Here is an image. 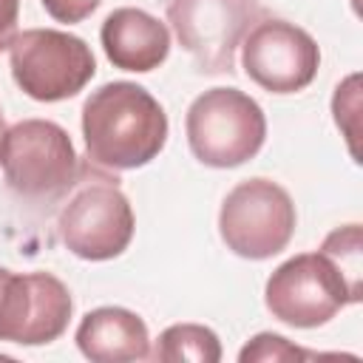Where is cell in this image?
I'll return each mask as SVG.
<instances>
[{"label": "cell", "instance_id": "6da1fadb", "mask_svg": "<svg viewBox=\"0 0 363 363\" xmlns=\"http://www.w3.org/2000/svg\"><path fill=\"white\" fill-rule=\"evenodd\" d=\"M85 153L105 170H136L153 162L167 142V116L159 99L136 82H105L82 105Z\"/></svg>", "mask_w": 363, "mask_h": 363}, {"label": "cell", "instance_id": "7a4b0ae2", "mask_svg": "<svg viewBox=\"0 0 363 363\" xmlns=\"http://www.w3.org/2000/svg\"><path fill=\"white\" fill-rule=\"evenodd\" d=\"M0 167L6 184L34 201L60 199L79 176L68 130L48 119H23L6 128L0 136Z\"/></svg>", "mask_w": 363, "mask_h": 363}, {"label": "cell", "instance_id": "3957f363", "mask_svg": "<svg viewBox=\"0 0 363 363\" xmlns=\"http://www.w3.org/2000/svg\"><path fill=\"white\" fill-rule=\"evenodd\" d=\"M193 156L207 167H238L267 139L261 105L238 88H210L193 99L184 119Z\"/></svg>", "mask_w": 363, "mask_h": 363}, {"label": "cell", "instance_id": "277c9868", "mask_svg": "<svg viewBox=\"0 0 363 363\" xmlns=\"http://www.w3.org/2000/svg\"><path fill=\"white\" fill-rule=\"evenodd\" d=\"M360 295L363 289L354 286L320 250L284 261L264 286V301L272 318L298 329L323 326L343 306L357 303Z\"/></svg>", "mask_w": 363, "mask_h": 363}, {"label": "cell", "instance_id": "5b68a950", "mask_svg": "<svg viewBox=\"0 0 363 363\" xmlns=\"http://www.w3.org/2000/svg\"><path fill=\"white\" fill-rule=\"evenodd\" d=\"M113 176L91 173L77 179L74 193L57 216L60 241L85 261H108L128 250L133 238V210Z\"/></svg>", "mask_w": 363, "mask_h": 363}, {"label": "cell", "instance_id": "8992f818", "mask_svg": "<svg viewBox=\"0 0 363 363\" xmlns=\"http://www.w3.org/2000/svg\"><path fill=\"white\" fill-rule=\"evenodd\" d=\"M9 65L23 94L37 102H60L79 94L96 71L91 45L57 28H28L17 34L9 45Z\"/></svg>", "mask_w": 363, "mask_h": 363}, {"label": "cell", "instance_id": "52a82bcc", "mask_svg": "<svg viewBox=\"0 0 363 363\" xmlns=\"http://www.w3.org/2000/svg\"><path fill=\"white\" fill-rule=\"evenodd\" d=\"M295 204L289 193L272 179L238 182L218 213V233L227 250L241 258L264 261L286 250L295 233Z\"/></svg>", "mask_w": 363, "mask_h": 363}, {"label": "cell", "instance_id": "ba28073f", "mask_svg": "<svg viewBox=\"0 0 363 363\" xmlns=\"http://www.w3.org/2000/svg\"><path fill=\"white\" fill-rule=\"evenodd\" d=\"M258 11V0H167L173 34L204 74L233 71L235 48Z\"/></svg>", "mask_w": 363, "mask_h": 363}, {"label": "cell", "instance_id": "9c48e42d", "mask_svg": "<svg viewBox=\"0 0 363 363\" xmlns=\"http://www.w3.org/2000/svg\"><path fill=\"white\" fill-rule=\"evenodd\" d=\"M241 65L247 77L269 94L303 91L320 65V48L309 31L281 17L255 23L241 40Z\"/></svg>", "mask_w": 363, "mask_h": 363}, {"label": "cell", "instance_id": "30bf717a", "mask_svg": "<svg viewBox=\"0 0 363 363\" xmlns=\"http://www.w3.org/2000/svg\"><path fill=\"white\" fill-rule=\"evenodd\" d=\"M71 292L51 272H11L0 306V340L43 346L57 340L71 318Z\"/></svg>", "mask_w": 363, "mask_h": 363}, {"label": "cell", "instance_id": "8fae6325", "mask_svg": "<svg viewBox=\"0 0 363 363\" xmlns=\"http://www.w3.org/2000/svg\"><path fill=\"white\" fill-rule=\"evenodd\" d=\"M99 40H102L108 60L116 68L136 71V74H147L159 68L170 51L167 26L159 23L153 14L133 9V6L113 9L102 23Z\"/></svg>", "mask_w": 363, "mask_h": 363}, {"label": "cell", "instance_id": "7c38bea8", "mask_svg": "<svg viewBox=\"0 0 363 363\" xmlns=\"http://www.w3.org/2000/svg\"><path fill=\"white\" fill-rule=\"evenodd\" d=\"M77 346L94 363H130L150 357L145 320L122 306L91 309L77 326Z\"/></svg>", "mask_w": 363, "mask_h": 363}, {"label": "cell", "instance_id": "4fadbf2b", "mask_svg": "<svg viewBox=\"0 0 363 363\" xmlns=\"http://www.w3.org/2000/svg\"><path fill=\"white\" fill-rule=\"evenodd\" d=\"M150 357L162 363H179V360L218 363L221 343H218V335L201 323H173L159 335Z\"/></svg>", "mask_w": 363, "mask_h": 363}, {"label": "cell", "instance_id": "5bb4252c", "mask_svg": "<svg viewBox=\"0 0 363 363\" xmlns=\"http://www.w3.org/2000/svg\"><path fill=\"white\" fill-rule=\"evenodd\" d=\"M309 357V352L292 346L284 335H272V332H261L255 335L238 354L241 363H250V360H264V363H278V360H303Z\"/></svg>", "mask_w": 363, "mask_h": 363}, {"label": "cell", "instance_id": "9a60e30c", "mask_svg": "<svg viewBox=\"0 0 363 363\" xmlns=\"http://www.w3.org/2000/svg\"><path fill=\"white\" fill-rule=\"evenodd\" d=\"M40 3L57 23H79L91 17L102 0H40Z\"/></svg>", "mask_w": 363, "mask_h": 363}, {"label": "cell", "instance_id": "2e32d148", "mask_svg": "<svg viewBox=\"0 0 363 363\" xmlns=\"http://www.w3.org/2000/svg\"><path fill=\"white\" fill-rule=\"evenodd\" d=\"M17 20H20V0H0V51H6L17 37Z\"/></svg>", "mask_w": 363, "mask_h": 363}, {"label": "cell", "instance_id": "e0dca14e", "mask_svg": "<svg viewBox=\"0 0 363 363\" xmlns=\"http://www.w3.org/2000/svg\"><path fill=\"white\" fill-rule=\"evenodd\" d=\"M9 278H11V269L0 267V306H3V295H6V284H9Z\"/></svg>", "mask_w": 363, "mask_h": 363}, {"label": "cell", "instance_id": "ac0fdd59", "mask_svg": "<svg viewBox=\"0 0 363 363\" xmlns=\"http://www.w3.org/2000/svg\"><path fill=\"white\" fill-rule=\"evenodd\" d=\"M3 130H6V128H3V111H0V136H3Z\"/></svg>", "mask_w": 363, "mask_h": 363}]
</instances>
